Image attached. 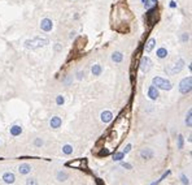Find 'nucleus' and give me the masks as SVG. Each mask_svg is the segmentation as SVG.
<instances>
[{
    "label": "nucleus",
    "instance_id": "9b49d317",
    "mask_svg": "<svg viewBox=\"0 0 192 185\" xmlns=\"http://www.w3.org/2000/svg\"><path fill=\"white\" fill-rule=\"evenodd\" d=\"M153 155H155L153 150H152V149H148V147H145V149H143V150L140 151V156L143 159H152L153 158Z\"/></svg>",
    "mask_w": 192,
    "mask_h": 185
},
{
    "label": "nucleus",
    "instance_id": "f03ea898",
    "mask_svg": "<svg viewBox=\"0 0 192 185\" xmlns=\"http://www.w3.org/2000/svg\"><path fill=\"white\" fill-rule=\"evenodd\" d=\"M48 44V39L45 38H34L33 41H26L25 42V47L26 48H39L43 46Z\"/></svg>",
    "mask_w": 192,
    "mask_h": 185
},
{
    "label": "nucleus",
    "instance_id": "0eeeda50",
    "mask_svg": "<svg viewBox=\"0 0 192 185\" xmlns=\"http://www.w3.org/2000/svg\"><path fill=\"white\" fill-rule=\"evenodd\" d=\"M100 119H101V121L104 124H108V123H111L113 120V113L111 111H103L101 115H100Z\"/></svg>",
    "mask_w": 192,
    "mask_h": 185
},
{
    "label": "nucleus",
    "instance_id": "f3484780",
    "mask_svg": "<svg viewBox=\"0 0 192 185\" xmlns=\"http://www.w3.org/2000/svg\"><path fill=\"white\" fill-rule=\"evenodd\" d=\"M91 72H92V74H94V76H100L101 72H103L101 65H100V64H94V67H92Z\"/></svg>",
    "mask_w": 192,
    "mask_h": 185
},
{
    "label": "nucleus",
    "instance_id": "c756f323",
    "mask_svg": "<svg viewBox=\"0 0 192 185\" xmlns=\"http://www.w3.org/2000/svg\"><path fill=\"white\" fill-rule=\"evenodd\" d=\"M169 7H170V8H171V9L177 8V1H175V0H171V1L169 3Z\"/></svg>",
    "mask_w": 192,
    "mask_h": 185
},
{
    "label": "nucleus",
    "instance_id": "423d86ee",
    "mask_svg": "<svg viewBox=\"0 0 192 185\" xmlns=\"http://www.w3.org/2000/svg\"><path fill=\"white\" fill-rule=\"evenodd\" d=\"M40 29L45 31V33H48V31H51L53 29V22H52V20H49V18H43L40 21Z\"/></svg>",
    "mask_w": 192,
    "mask_h": 185
},
{
    "label": "nucleus",
    "instance_id": "f704fd0d",
    "mask_svg": "<svg viewBox=\"0 0 192 185\" xmlns=\"http://www.w3.org/2000/svg\"><path fill=\"white\" fill-rule=\"evenodd\" d=\"M152 1H153V3H155V4H156V3H157V0H152Z\"/></svg>",
    "mask_w": 192,
    "mask_h": 185
},
{
    "label": "nucleus",
    "instance_id": "1a4fd4ad",
    "mask_svg": "<svg viewBox=\"0 0 192 185\" xmlns=\"http://www.w3.org/2000/svg\"><path fill=\"white\" fill-rule=\"evenodd\" d=\"M3 181H4L5 184H13L16 181V176L13 172H5L4 175H3Z\"/></svg>",
    "mask_w": 192,
    "mask_h": 185
},
{
    "label": "nucleus",
    "instance_id": "412c9836",
    "mask_svg": "<svg viewBox=\"0 0 192 185\" xmlns=\"http://www.w3.org/2000/svg\"><path fill=\"white\" fill-rule=\"evenodd\" d=\"M143 4H144V7H145V9H149V8H152V7H155L156 4L152 0H144L143 1Z\"/></svg>",
    "mask_w": 192,
    "mask_h": 185
},
{
    "label": "nucleus",
    "instance_id": "473e14b6",
    "mask_svg": "<svg viewBox=\"0 0 192 185\" xmlns=\"http://www.w3.org/2000/svg\"><path fill=\"white\" fill-rule=\"evenodd\" d=\"M75 35H77V34H75V31H74V30L70 31V38H72V39H73L74 37H75Z\"/></svg>",
    "mask_w": 192,
    "mask_h": 185
},
{
    "label": "nucleus",
    "instance_id": "cd10ccee",
    "mask_svg": "<svg viewBox=\"0 0 192 185\" xmlns=\"http://www.w3.org/2000/svg\"><path fill=\"white\" fill-rule=\"evenodd\" d=\"M42 145H43V141L40 140V138H37V140H35V146H38V147H40Z\"/></svg>",
    "mask_w": 192,
    "mask_h": 185
},
{
    "label": "nucleus",
    "instance_id": "c9c22d12",
    "mask_svg": "<svg viewBox=\"0 0 192 185\" xmlns=\"http://www.w3.org/2000/svg\"><path fill=\"white\" fill-rule=\"evenodd\" d=\"M141 1H144V0H141Z\"/></svg>",
    "mask_w": 192,
    "mask_h": 185
},
{
    "label": "nucleus",
    "instance_id": "bb28decb",
    "mask_svg": "<svg viewBox=\"0 0 192 185\" xmlns=\"http://www.w3.org/2000/svg\"><path fill=\"white\" fill-rule=\"evenodd\" d=\"M180 179H182V183H183L184 185H188V183H190V181H188V179H187V176H186V175H182V176H180Z\"/></svg>",
    "mask_w": 192,
    "mask_h": 185
},
{
    "label": "nucleus",
    "instance_id": "f257e3e1",
    "mask_svg": "<svg viewBox=\"0 0 192 185\" xmlns=\"http://www.w3.org/2000/svg\"><path fill=\"white\" fill-rule=\"evenodd\" d=\"M152 82H153V86H156L157 89H161V90H170V89L173 87L171 82H170L169 80H166V78H162V77H153V80H152Z\"/></svg>",
    "mask_w": 192,
    "mask_h": 185
},
{
    "label": "nucleus",
    "instance_id": "9d476101",
    "mask_svg": "<svg viewBox=\"0 0 192 185\" xmlns=\"http://www.w3.org/2000/svg\"><path fill=\"white\" fill-rule=\"evenodd\" d=\"M61 124H62V120H61V117H59V116H53L51 119V121H49V125H51V128H53V129H59V128L61 127Z\"/></svg>",
    "mask_w": 192,
    "mask_h": 185
},
{
    "label": "nucleus",
    "instance_id": "6e6552de",
    "mask_svg": "<svg viewBox=\"0 0 192 185\" xmlns=\"http://www.w3.org/2000/svg\"><path fill=\"white\" fill-rule=\"evenodd\" d=\"M158 90H157V87L156 86H149L148 87V97H149V99H152V101H156V99L158 98Z\"/></svg>",
    "mask_w": 192,
    "mask_h": 185
},
{
    "label": "nucleus",
    "instance_id": "4468645a",
    "mask_svg": "<svg viewBox=\"0 0 192 185\" xmlns=\"http://www.w3.org/2000/svg\"><path fill=\"white\" fill-rule=\"evenodd\" d=\"M10 134H12L13 137H17V136H20L21 133H22V127H20V125H13V127H10Z\"/></svg>",
    "mask_w": 192,
    "mask_h": 185
},
{
    "label": "nucleus",
    "instance_id": "39448f33",
    "mask_svg": "<svg viewBox=\"0 0 192 185\" xmlns=\"http://www.w3.org/2000/svg\"><path fill=\"white\" fill-rule=\"evenodd\" d=\"M151 67H152V61H151V59L148 58V56H144V58H141L140 60V70L143 73H147L149 69H151Z\"/></svg>",
    "mask_w": 192,
    "mask_h": 185
},
{
    "label": "nucleus",
    "instance_id": "c85d7f7f",
    "mask_svg": "<svg viewBox=\"0 0 192 185\" xmlns=\"http://www.w3.org/2000/svg\"><path fill=\"white\" fill-rule=\"evenodd\" d=\"M121 166H122L123 168H126V169H131V168H133V166L129 164V163H121Z\"/></svg>",
    "mask_w": 192,
    "mask_h": 185
},
{
    "label": "nucleus",
    "instance_id": "aec40b11",
    "mask_svg": "<svg viewBox=\"0 0 192 185\" xmlns=\"http://www.w3.org/2000/svg\"><path fill=\"white\" fill-rule=\"evenodd\" d=\"M123 158H125V154H123V152H116L114 156H113V161L119 162V161H122Z\"/></svg>",
    "mask_w": 192,
    "mask_h": 185
},
{
    "label": "nucleus",
    "instance_id": "a878e982",
    "mask_svg": "<svg viewBox=\"0 0 192 185\" xmlns=\"http://www.w3.org/2000/svg\"><path fill=\"white\" fill-rule=\"evenodd\" d=\"M131 149H133V145H131V144H129V145H126V147L125 149H123V154H127V152H130L131 151Z\"/></svg>",
    "mask_w": 192,
    "mask_h": 185
},
{
    "label": "nucleus",
    "instance_id": "72a5a7b5",
    "mask_svg": "<svg viewBox=\"0 0 192 185\" xmlns=\"http://www.w3.org/2000/svg\"><path fill=\"white\" fill-rule=\"evenodd\" d=\"M55 50H56V51H60V50H61V46H60V44H56V46H55Z\"/></svg>",
    "mask_w": 192,
    "mask_h": 185
},
{
    "label": "nucleus",
    "instance_id": "5701e85b",
    "mask_svg": "<svg viewBox=\"0 0 192 185\" xmlns=\"http://www.w3.org/2000/svg\"><path fill=\"white\" fill-rule=\"evenodd\" d=\"M183 145H184V138L183 136H178V149H183Z\"/></svg>",
    "mask_w": 192,
    "mask_h": 185
},
{
    "label": "nucleus",
    "instance_id": "ddd939ff",
    "mask_svg": "<svg viewBox=\"0 0 192 185\" xmlns=\"http://www.w3.org/2000/svg\"><path fill=\"white\" fill-rule=\"evenodd\" d=\"M155 46H156V39L155 38H149L148 42L145 43V47H144L145 52H147V54H149V52H151L152 50L155 48Z\"/></svg>",
    "mask_w": 192,
    "mask_h": 185
},
{
    "label": "nucleus",
    "instance_id": "b1692460",
    "mask_svg": "<svg viewBox=\"0 0 192 185\" xmlns=\"http://www.w3.org/2000/svg\"><path fill=\"white\" fill-rule=\"evenodd\" d=\"M191 115H192V111H191V110H190V111H188V113H187V116H186V125L188 127V128H190L191 127Z\"/></svg>",
    "mask_w": 192,
    "mask_h": 185
},
{
    "label": "nucleus",
    "instance_id": "a211bd4d",
    "mask_svg": "<svg viewBox=\"0 0 192 185\" xmlns=\"http://www.w3.org/2000/svg\"><path fill=\"white\" fill-rule=\"evenodd\" d=\"M62 152L65 155H70L73 152V146L72 145H64L62 146Z\"/></svg>",
    "mask_w": 192,
    "mask_h": 185
},
{
    "label": "nucleus",
    "instance_id": "393cba45",
    "mask_svg": "<svg viewBox=\"0 0 192 185\" xmlns=\"http://www.w3.org/2000/svg\"><path fill=\"white\" fill-rule=\"evenodd\" d=\"M26 185H38V181H37V179H34V177H29V179L26 180Z\"/></svg>",
    "mask_w": 192,
    "mask_h": 185
},
{
    "label": "nucleus",
    "instance_id": "7ed1b4c3",
    "mask_svg": "<svg viewBox=\"0 0 192 185\" xmlns=\"http://www.w3.org/2000/svg\"><path fill=\"white\" fill-rule=\"evenodd\" d=\"M192 89V78L191 77H186L180 81L179 84V91L182 94H188Z\"/></svg>",
    "mask_w": 192,
    "mask_h": 185
},
{
    "label": "nucleus",
    "instance_id": "6ab92c4d",
    "mask_svg": "<svg viewBox=\"0 0 192 185\" xmlns=\"http://www.w3.org/2000/svg\"><path fill=\"white\" fill-rule=\"evenodd\" d=\"M67 177H69V175H67L66 172H62V171H60V172L57 173V180L59 181H66Z\"/></svg>",
    "mask_w": 192,
    "mask_h": 185
},
{
    "label": "nucleus",
    "instance_id": "f8f14e48",
    "mask_svg": "<svg viewBox=\"0 0 192 185\" xmlns=\"http://www.w3.org/2000/svg\"><path fill=\"white\" fill-rule=\"evenodd\" d=\"M18 172L21 175H27V173L31 172V166L27 164V163H22V164L18 167Z\"/></svg>",
    "mask_w": 192,
    "mask_h": 185
},
{
    "label": "nucleus",
    "instance_id": "4be33fe9",
    "mask_svg": "<svg viewBox=\"0 0 192 185\" xmlns=\"http://www.w3.org/2000/svg\"><path fill=\"white\" fill-rule=\"evenodd\" d=\"M64 103H65V99H64L62 95H57V97H56V104H57V106H62Z\"/></svg>",
    "mask_w": 192,
    "mask_h": 185
},
{
    "label": "nucleus",
    "instance_id": "7c9ffc66",
    "mask_svg": "<svg viewBox=\"0 0 192 185\" xmlns=\"http://www.w3.org/2000/svg\"><path fill=\"white\" fill-rule=\"evenodd\" d=\"M83 76H84V72H82V70H81V72H78L77 73V78H78V80H82V78H83Z\"/></svg>",
    "mask_w": 192,
    "mask_h": 185
},
{
    "label": "nucleus",
    "instance_id": "2f4dec72",
    "mask_svg": "<svg viewBox=\"0 0 192 185\" xmlns=\"http://www.w3.org/2000/svg\"><path fill=\"white\" fill-rule=\"evenodd\" d=\"M188 41V34L187 33H183L182 35V42H187Z\"/></svg>",
    "mask_w": 192,
    "mask_h": 185
},
{
    "label": "nucleus",
    "instance_id": "dca6fc26",
    "mask_svg": "<svg viewBox=\"0 0 192 185\" xmlns=\"http://www.w3.org/2000/svg\"><path fill=\"white\" fill-rule=\"evenodd\" d=\"M112 60L114 63H121L123 60V54H121V52H118V51H116V52H113L112 54Z\"/></svg>",
    "mask_w": 192,
    "mask_h": 185
},
{
    "label": "nucleus",
    "instance_id": "20e7f679",
    "mask_svg": "<svg viewBox=\"0 0 192 185\" xmlns=\"http://www.w3.org/2000/svg\"><path fill=\"white\" fill-rule=\"evenodd\" d=\"M183 67H184V60H183V59H179L177 63L173 64L171 68H170V69H166V70H168L170 74H175V73H178V72H180V70L183 69Z\"/></svg>",
    "mask_w": 192,
    "mask_h": 185
},
{
    "label": "nucleus",
    "instance_id": "2eb2a0df",
    "mask_svg": "<svg viewBox=\"0 0 192 185\" xmlns=\"http://www.w3.org/2000/svg\"><path fill=\"white\" fill-rule=\"evenodd\" d=\"M168 50H166L165 47H160L157 51H156V55H157V58L158 59H165L166 56H168Z\"/></svg>",
    "mask_w": 192,
    "mask_h": 185
}]
</instances>
